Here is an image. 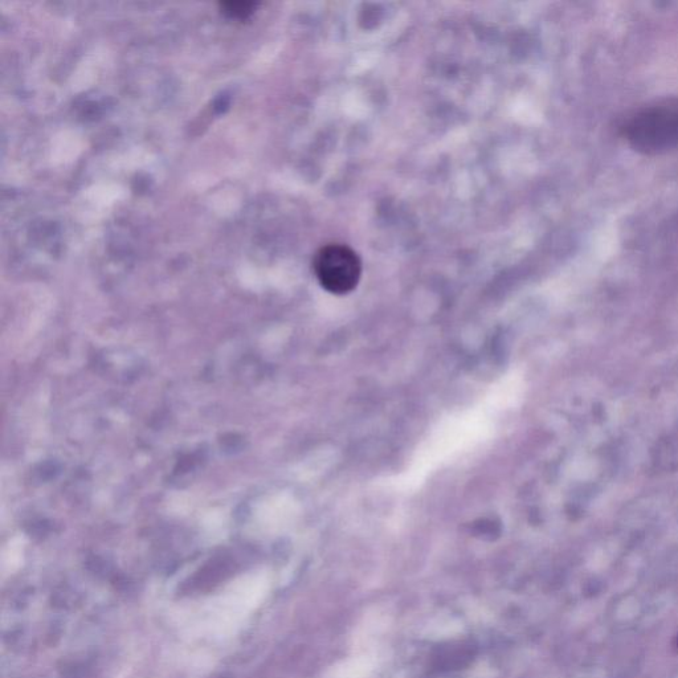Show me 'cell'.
I'll return each mask as SVG.
<instances>
[{
  "mask_svg": "<svg viewBox=\"0 0 678 678\" xmlns=\"http://www.w3.org/2000/svg\"><path fill=\"white\" fill-rule=\"evenodd\" d=\"M374 665L375 661L371 656L351 657L336 665L330 672L329 678H367L373 672Z\"/></svg>",
  "mask_w": 678,
  "mask_h": 678,
  "instance_id": "cell-3",
  "label": "cell"
},
{
  "mask_svg": "<svg viewBox=\"0 0 678 678\" xmlns=\"http://www.w3.org/2000/svg\"><path fill=\"white\" fill-rule=\"evenodd\" d=\"M313 269L321 287L336 296L353 292L362 277L357 252L343 244L322 247L314 256Z\"/></svg>",
  "mask_w": 678,
  "mask_h": 678,
  "instance_id": "cell-2",
  "label": "cell"
},
{
  "mask_svg": "<svg viewBox=\"0 0 678 678\" xmlns=\"http://www.w3.org/2000/svg\"><path fill=\"white\" fill-rule=\"evenodd\" d=\"M257 4L253 2H224L220 3L223 14L231 19H247L255 11Z\"/></svg>",
  "mask_w": 678,
  "mask_h": 678,
  "instance_id": "cell-4",
  "label": "cell"
},
{
  "mask_svg": "<svg viewBox=\"0 0 678 678\" xmlns=\"http://www.w3.org/2000/svg\"><path fill=\"white\" fill-rule=\"evenodd\" d=\"M624 136L633 149L660 154L678 147V98L648 106L627 122Z\"/></svg>",
  "mask_w": 678,
  "mask_h": 678,
  "instance_id": "cell-1",
  "label": "cell"
}]
</instances>
